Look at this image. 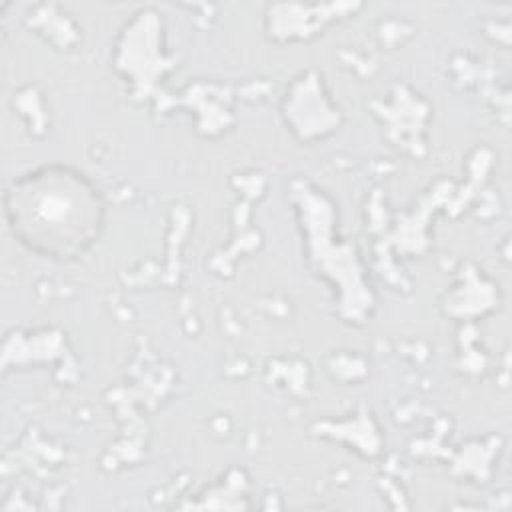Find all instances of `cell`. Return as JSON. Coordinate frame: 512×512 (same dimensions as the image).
<instances>
[{"instance_id":"6da1fadb","label":"cell","mask_w":512,"mask_h":512,"mask_svg":"<svg viewBox=\"0 0 512 512\" xmlns=\"http://www.w3.org/2000/svg\"><path fill=\"white\" fill-rule=\"evenodd\" d=\"M22 224L42 242H58L68 248L88 236L94 224V202L88 190L74 178H38L34 186L20 190Z\"/></svg>"}]
</instances>
